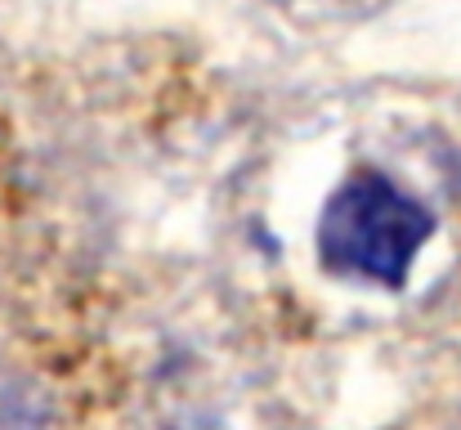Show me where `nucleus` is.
<instances>
[{
    "label": "nucleus",
    "mask_w": 461,
    "mask_h": 430,
    "mask_svg": "<svg viewBox=\"0 0 461 430\" xmlns=\"http://www.w3.org/2000/svg\"><path fill=\"white\" fill-rule=\"evenodd\" d=\"M435 233V215L376 170L349 175L322 206L318 261L331 274L403 287L421 242Z\"/></svg>",
    "instance_id": "f257e3e1"
}]
</instances>
